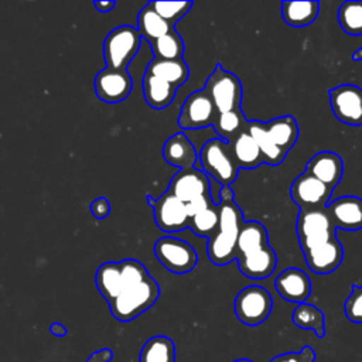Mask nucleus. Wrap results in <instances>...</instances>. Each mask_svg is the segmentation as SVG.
Masks as SVG:
<instances>
[{
  "label": "nucleus",
  "mask_w": 362,
  "mask_h": 362,
  "mask_svg": "<svg viewBox=\"0 0 362 362\" xmlns=\"http://www.w3.org/2000/svg\"><path fill=\"white\" fill-rule=\"evenodd\" d=\"M218 214V230L208 238L206 252L214 264L223 266L238 257V236L243 216L232 198H221Z\"/></svg>",
  "instance_id": "1"
},
{
  "label": "nucleus",
  "mask_w": 362,
  "mask_h": 362,
  "mask_svg": "<svg viewBox=\"0 0 362 362\" xmlns=\"http://www.w3.org/2000/svg\"><path fill=\"white\" fill-rule=\"evenodd\" d=\"M160 288L153 277L141 281L137 286L124 288L112 303L110 313L119 321H130L148 310L158 298Z\"/></svg>",
  "instance_id": "2"
},
{
  "label": "nucleus",
  "mask_w": 362,
  "mask_h": 362,
  "mask_svg": "<svg viewBox=\"0 0 362 362\" xmlns=\"http://www.w3.org/2000/svg\"><path fill=\"white\" fill-rule=\"evenodd\" d=\"M199 161L204 171L222 187H229L238 177L239 167L233 158L229 143L222 139L208 140L201 148Z\"/></svg>",
  "instance_id": "3"
},
{
  "label": "nucleus",
  "mask_w": 362,
  "mask_h": 362,
  "mask_svg": "<svg viewBox=\"0 0 362 362\" xmlns=\"http://www.w3.org/2000/svg\"><path fill=\"white\" fill-rule=\"evenodd\" d=\"M296 230L303 252L337 238V228L327 208L300 209Z\"/></svg>",
  "instance_id": "4"
},
{
  "label": "nucleus",
  "mask_w": 362,
  "mask_h": 362,
  "mask_svg": "<svg viewBox=\"0 0 362 362\" xmlns=\"http://www.w3.org/2000/svg\"><path fill=\"white\" fill-rule=\"evenodd\" d=\"M140 33L130 25H120L112 30L103 42L106 68L126 69L140 47Z\"/></svg>",
  "instance_id": "5"
},
{
  "label": "nucleus",
  "mask_w": 362,
  "mask_h": 362,
  "mask_svg": "<svg viewBox=\"0 0 362 362\" xmlns=\"http://www.w3.org/2000/svg\"><path fill=\"white\" fill-rule=\"evenodd\" d=\"M204 90L214 102L218 113L240 109V81L235 74L223 69L221 65H216V68L212 71V74L206 79Z\"/></svg>",
  "instance_id": "6"
},
{
  "label": "nucleus",
  "mask_w": 362,
  "mask_h": 362,
  "mask_svg": "<svg viewBox=\"0 0 362 362\" xmlns=\"http://www.w3.org/2000/svg\"><path fill=\"white\" fill-rule=\"evenodd\" d=\"M273 308V300L269 291L260 286H247L242 288L233 301V310L238 320L249 327H256L267 320Z\"/></svg>",
  "instance_id": "7"
},
{
  "label": "nucleus",
  "mask_w": 362,
  "mask_h": 362,
  "mask_svg": "<svg viewBox=\"0 0 362 362\" xmlns=\"http://www.w3.org/2000/svg\"><path fill=\"white\" fill-rule=\"evenodd\" d=\"M154 253L170 272L182 274L191 272L197 264V253L192 246L177 238H161L154 245Z\"/></svg>",
  "instance_id": "8"
},
{
  "label": "nucleus",
  "mask_w": 362,
  "mask_h": 362,
  "mask_svg": "<svg viewBox=\"0 0 362 362\" xmlns=\"http://www.w3.org/2000/svg\"><path fill=\"white\" fill-rule=\"evenodd\" d=\"M334 116L348 126H362V89L342 83L328 92Z\"/></svg>",
  "instance_id": "9"
},
{
  "label": "nucleus",
  "mask_w": 362,
  "mask_h": 362,
  "mask_svg": "<svg viewBox=\"0 0 362 362\" xmlns=\"http://www.w3.org/2000/svg\"><path fill=\"white\" fill-rule=\"evenodd\" d=\"M332 189L334 188L304 171L293 181L290 197L300 209H321L328 206Z\"/></svg>",
  "instance_id": "10"
},
{
  "label": "nucleus",
  "mask_w": 362,
  "mask_h": 362,
  "mask_svg": "<svg viewBox=\"0 0 362 362\" xmlns=\"http://www.w3.org/2000/svg\"><path fill=\"white\" fill-rule=\"evenodd\" d=\"M218 116V110L208 96L202 90L192 92L181 106L178 124L182 129H201L212 126Z\"/></svg>",
  "instance_id": "11"
},
{
  "label": "nucleus",
  "mask_w": 362,
  "mask_h": 362,
  "mask_svg": "<svg viewBox=\"0 0 362 362\" xmlns=\"http://www.w3.org/2000/svg\"><path fill=\"white\" fill-rule=\"evenodd\" d=\"M148 202L154 208V219L160 229L167 232H177L189 223L185 204L173 192L167 191L156 201H151L148 197Z\"/></svg>",
  "instance_id": "12"
},
{
  "label": "nucleus",
  "mask_w": 362,
  "mask_h": 362,
  "mask_svg": "<svg viewBox=\"0 0 362 362\" xmlns=\"http://www.w3.org/2000/svg\"><path fill=\"white\" fill-rule=\"evenodd\" d=\"M133 88L132 76L126 69H102L95 78L98 98L107 103H117L127 98Z\"/></svg>",
  "instance_id": "13"
},
{
  "label": "nucleus",
  "mask_w": 362,
  "mask_h": 362,
  "mask_svg": "<svg viewBox=\"0 0 362 362\" xmlns=\"http://www.w3.org/2000/svg\"><path fill=\"white\" fill-rule=\"evenodd\" d=\"M170 192H173L184 204L209 194V181L204 171L194 167L180 170L171 180Z\"/></svg>",
  "instance_id": "14"
},
{
  "label": "nucleus",
  "mask_w": 362,
  "mask_h": 362,
  "mask_svg": "<svg viewBox=\"0 0 362 362\" xmlns=\"http://www.w3.org/2000/svg\"><path fill=\"white\" fill-rule=\"evenodd\" d=\"M308 269L315 274L332 273L341 263L344 257V249L341 242L334 238L322 245L311 247L303 252Z\"/></svg>",
  "instance_id": "15"
},
{
  "label": "nucleus",
  "mask_w": 362,
  "mask_h": 362,
  "mask_svg": "<svg viewBox=\"0 0 362 362\" xmlns=\"http://www.w3.org/2000/svg\"><path fill=\"white\" fill-rule=\"evenodd\" d=\"M274 287L279 296L290 303L301 304L311 294V280L297 267H288L283 270L274 280Z\"/></svg>",
  "instance_id": "16"
},
{
  "label": "nucleus",
  "mask_w": 362,
  "mask_h": 362,
  "mask_svg": "<svg viewBox=\"0 0 362 362\" xmlns=\"http://www.w3.org/2000/svg\"><path fill=\"white\" fill-rule=\"evenodd\" d=\"M327 209L337 229H362V198L351 195L341 197L328 204Z\"/></svg>",
  "instance_id": "17"
},
{
  "label": "nucleus",
  "mask_w": 362,
  "mask_h": 362,
  "mask_svg": "<svg viewBox=\"0 0 362 362\" xmlns=\"http://www.w3.org/2000/svg\"><path fill=\"white\" fill-rule=\"evenodd\" d=\"M305 173L334 188L344 174L342 158L334 151H320L310 158Z\"/></svg>",
  "instance_id": "18"
},
{
  "label": "nucleus",
  "mask_w": 362,
  "mask_h": 362,
  "mask_svg": "<svg viewBox=\"0 0 362 362\" xmlns=\"http://www.w3.org/2000/svg\"><path fill=\"white\" fill-rule=\"evenodd\" d=\"M238 264L243 276L259 280L269 277L274 272L277 257L274 250L267 245L250 253L238 256Z\"/></svg>",
  "instance_id": "19"
},
{
  "label": "nucleus",
  "mask_w": 362,
  "mask_h": 362,
  "mask_svg": "<svg viewBox=\"0 0 362 362\" xmlns=\"http://www.w3.org/2000/svg\"><path fill=\"white\" fill-rule=\"evenodd\" d=\"M163 156L167 163L181 170L191 168L197 160L195 148L184 133H175L167 139L163 147Z\"/></svg>",
  "instance_id": "20"
},
{
  "label": "nucleus",
  "mask_w": 362,
  "mask_h": 362,
  "mask_svg": "<svg viewBox=\"0 0 362 362\" xmlns=\"http://www.w3.org/2000/svg\"><path fill=\"white\" fill-rule=\"evenodd\" d=\"M229 147L238 167L255 168L264 163L259 146L246 129L239 133L232 141H229Z\"/></svg>",
  "instance_id": "21"
},
{
  "label": "nucleus",
  "mask_w": 362,
  "mask_h": 362,
  "mask_svg": "<svg viewBox=\"0 0 362 362\" xmlns=\"http://www.w3.org/2000/svg\"><path fill=\"white\" fill-rule=\"evenodd\" d=\"M143 95L151 107L164 109L173 102L175 88L167 81L146 72L143 78Z\"/></svg>",
  "instance_id": "22"
},
{
  "label": "nucleus",
  "mask_w": 362,
  "mask_h": 362,
  "mask_svg": "<svg viewBox=\"0 0 362 362\" xmlns=\"http://www.w3.org/2000/svg\"><path fill=\"white\" fill-rule=\"evenodd\" d=\"M270 139L283 151H288L298 139V124L293 116H280L264 123Z\"/></svg>",
  "instance_id": "23"
},
{
  "label": "nucleus",
  "mask_w": 362,
  "mask_h": 362,
  "mask_svg": "<svg viewBox=\"0 0 362 362\" xmlns=\"http://www.w3.org/2000/svg\"><path fill=\"white\" fill-rule=\"evenodd\" d=\"M146 72L167 81L175 89L178 86H181L188 79V75H189L188 65L182 61V58H180V59H157V58H154L153 61L148 62Z\"/></svg>",
  "instance_id": "24"
},
{
  "label": "nucleus",
  "mask_w": 362,
  "mask_h": 362,
  "mask_svg": "<svg viewBox=\"0 0 362 362\" xmlns=\"http://www.w3.org/2000/svg\"><path fill=\"white\" fill-rule=\"evenodd\" d=\"M246 130L249 132V134L253 137V140L259 146L266 164L277 165L286 158L287 153L274 144V141L270 139V136L266 130L264 123H262L259 120L247 122Z\"/></svg>",
  "instance_id": "25"
},
{
  "label": "nucleus",
  "mask_w": 362,
  "mask_h": 362,
  "mask_svg": "<svg viewBox=\"0 0 362 362\" xmlns=\"http://www.w3.org/2000/svg\"><path fill=\"white\" fill-rule=\"evenodd\" d=\"M318 1H281V17L290 27L310 25L318 16Z\"/></svg>",
  "instance_id": "26"
},
{
  "label": "nucleus",
  "mask_w": 362,
  "mask_h": 362,
  "mask_svg": "<svg viewBox=\"0 0 362 362\" xmlns=\"http://www.w3.org/2000/svg\"><path fill=\"white\" fill-rule=\"evenodd\" d=\"M95 280L99 293L109 303H112L123 291L120 264L116 262L103 263L98 269Z\"/></svg>",
  "instance_id": "27"
},
{
  "label": "nucleus",
  "mask_w": 362,
  "mask_h": 362,
  "mask_svg": "<svg viewBox=\"0 0 362 362\" xmlns=\"http://www.w3.org/2000/svg\"><path fill=\"white\" fill-rule=\"evenodd\" d=\"M139 362H175V346L171 338L154 335L140 349Z\"/></svg>",
  "instance_id": "28"
},
{
  "label": "nucleus",
  "mask_w": 362,
  "mask_h": 362,
  "mask_svg": "<svg viewBox=\"0 0 362 362\" xmlns=\"http://www.w3.org/2000/svg\"><path fill=\"white\" fill-rule=\"evenodd\" d=\"M267 230L256 221H249L242 223L238 236V256L250 253L260 247L267 246Z\"/></svg>",
  "instance_id": "29"
},
{
  "label": "nucleus",
  "mask_w": 362,
  "mask_h": 362,
  "mask_svg": "<svg viewBox=\"0 0 362 362\" xmlns=\"http://www.w3.org/2000/svg\"><path fill=\"white\" fill-rule=\"evenodd\" d=\"M291 320L294 325H297L301 329H313L318 338H322L325 335L324 314L320 308H317L313 304H297L291 314Z\"/></svg>",
  "instance_id": "30"
},
{
  "label": "nucleus",
  "mask_w": 362,
  "mask_h": 362,
  "mask_svg": "<svg viewBox=\"0 0 362 362\" xmlns=\"http://www.w3.org/2000/svg\"><path fill=\"white\" fill-rule=\"evenodd\" d=\"M137 25L139 33L141 37H144L147 41L153 42L161 35L167 34L170 30L174 28L170 23H167L164 18H161L148 4L141 8L137 17Z\"/></svg>",
  "instance_id": "31"
},
{
  "label": "nucleus",
  "mask_w": 362,
  "mask_h": 362,
  "mask_svg": "<svg viewBox=\"0 0 362 362\" xmlns=\"http://www.w3.org/2000/svg\"><path fill=\"white\" fill-rule=\"evenodd\" d=\"M214 129L218 133V136L225 140V141H232L239 133H242L247 122L242 113L240 109L238 110H229L223 113H218L215 122H214Z\"/></svg>",
  "instance_id": "32"
},
{
  "label": "nucleus",
  "mask_w": 362,
  "mask_h": 362,
  "mask_svg": "<svg viewBox=\"0 0 362 362\" xmlns=\"http://www.w3.org/2000/svg\"><path fill=\"white\" fill-rule=\"evenodd\" d=\"M341 28L348 35H362V1H344L337 14Z\"/></svg>",
  "instance_id": "33"
},
{
  "label": "nucleus",
  "mask_w": 362,
  "mask_h": 362,
  "mask_svg": "<svg viewBox=\"0 0 362 362\" xmlns=\"http://www.w3.org/2000/svg\"><path fill=\"white\" fill-rule=\"evenodd\" d=\"M150 44L157 59H180L184 52L182 40L174 28Z\"/></svg>",
  "instance_id": "34"
},
{
  "label": "nucleus",
  "mask_w": 362,
  "mask_h": 362,
  "mask_svg": "<svg viewBox=\"0 0 362 362\" xmlns=\"http://www.w3.org/2000/svg\"><path fill=\"white\" fill-rule=\"evenodd\" d=\"M219 223V214H218V205H211L205 211L197 214L195 216L189 218V228L194 233L199 236H212L218 230Z\"/></svg>",
  "instance_id": "35"
},
{
  "label": "nucleus",
  "mask_w": 362,
  "mask_h": 362,
  "mask_svg": "<svg viewBox=\"0 0 362 362\" xmlns=\"http://www.w3.org/2000/svg\"><path fill=\"white\" fill-rule=\"evenodd\" d=\"M148 6L167 23L174 25L188 10L191 8V1H150Z\"/></svg>",
  "instance_id": "36"
},
{
  "label": "nucleus",
  "mask_w": 362,
  "mask_h": 362,
  "mask_svg": "<svg viewBox=\"0 0 362 362\" xmlns=\"http://www.w3.org/2000/svg\"><path fill=\"white\" fill-rule=\"evenodd\" d=\"M120 264V273H122V281H123V290L137 286L141 281L147 280L150 276L146 270V267L134 260V259H126L119 263Z\"/></svg>",
  "instance_id": "37"
},
{
  "label": "nucleus",
  "mask_w": 362,
  "mask_h": 362,
  "mask_svg": "<svg viewBox=\"0 0 362 362\" xmlns=\"http://www.w3.org/2000/svg\"><path fill=\"white\" fill-rule=\"evenodd\" d=\"M346 318L354 324H362V286L354 284L344 304Z\"/></svg>",
  "instance_id": "38"
},
{
  "label": "nucleus",
  "mask_w": 362,
  "mask_h": 362,
  "mask_svg": "<svg viewBox=\"0 0 362 362\" xmlns=\"http://www.w3.org/2000/svg\"><path fill=\"white\" fill-rule=\"evenodd\" d=\"M315 351L311 346H304L298 352H286L272 358L269 362H314Z\"/></svg>",
  "instance_id": "39"
},
{
  "label": "nucleus",
  "mask_w": 362,
  "mask_h": 362,
  "mask_svg": "<svg viewBox=\"0 0 362 362\" xmlns=\"http://www.w3.org/2000/svg\"><path fill=\"white\" fill-rule=\"evenodd\" d=\"M211 205H214V201L211 199V195L208 194V195H201V197H198V198H195V199L187 202V204H185V209H187L188 216L192 218V216H195L197 214H199V212L205 211L206 208H209Z\"/></svg>",
  "instance_id": "40"
},
{
  "label": "nucleus",
  "mask_w": 362,
  "mask_h": 362,
  "mask_svg": "<svg viewBox=\"0 0 362 362\" xmlns=\"http://www.w3.org/2000/svg\"><path fill=\"white\" fill-rule=\"evenodd\" d=\"M90 211H92L93 216H96V218H105V216L109 214V211H110L109 201H107L106 198H98L96 201L92 202Z\"/></svg>",
  "instance_id": "41"
},
{
  "label": "nucleus",
  "mask_w": 362,
  "mask_h": 362,
  "mask_svg": "<svg viewBox=\"0 0 362 362\" xmlns=\"http://www.w3.org/2000/svg\"><path fill=\"white\" fill-rule=\"evenodd\" d=\"M113 359V352L109 348H102L93 352L86 362H110Z\"/></svg>",
  "instance_id": "42"
},
{
  "label": "nucleus",
  "mask_w": 362,
  "mask_h": 362,
  "mask_svg": "<svg viewBox=\"0 0 362 362\" xmlns=\"http://www.w3.org/2000/svg\"><path fill=\"white\" fill-rule=\"evenodd\" d=\"M49 331H51V334H54L55 337H65V335H66V328H65L62 324H59V322L51 324Z\"/></svg>",
  "instance_id": "43"
},
{
  "label": "nucleus",
  "mask_w": 362,
  "mask_h": 362,
  "mask_svg": "<svg viewBox=\"0 0 362 362\" xmlns=\"http://www.w3.org/2000/svg\"><path fill=\"white\" fill-rule=\"evenodd\" d=\"M93 6L100 11V13H107L115 7V1H95Z\"/></svg>",
  "instance_id": "44"
},
{
  "label": "nucleus",
  "mask_w": 362,
  "mask_h": 362,
  "mask_svg": "<svg viewBox=\"0 0 362 362\" xmlns=\"http://www.w3.org/2000/svg\"><path fill=\"white\" fill-rule=\"evenodd\" d=\"M352 59H354V61H361V59H362V47H361V48H358L356 51H354V54H352Z\"/></svg>",
  "instance_id": "45"
},
{
  "label": "nucleus",
  "mask_w": 362,
  "mask_h": 362,
  "mask_svg": "<svg viewBox=\"0 0 362 362\" xmlns=\"http://www.w3.org/2000/svg\"><path fill=\"white\" fill-rule=\"evenodd\" d=\"M233 362H253V361L246 359V358H240V359H236V361H233Z\"/></svg>",
  "instance_id": "46"
}]
</instances>
